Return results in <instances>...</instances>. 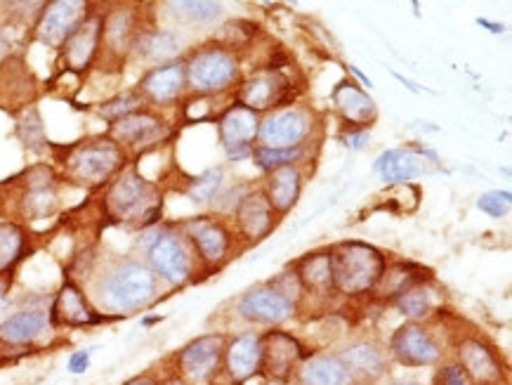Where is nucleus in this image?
Returning a JSON list of instances; mask_svg holds the SVG:
<instances>
[{"mask_svg":"<svg viewBox=\"0 0 512 385\" xmlns=\"http://www.w3.org/2000/svg\"><path fill=\"white\" fill-rule=\"evenodd\" d=\"M140 102H142V95L135 93V90H128V93H121V95L111 97L109 102H104L100 107V114L107 121L116 123V121H121L123 116L137 112V109H140Z\"/></svg>","mask_w":512,"mask_h":385,"instance_id":"nucleus-34","label":"nucleus"},{"mask_svg":"<svg viewBox=\"0 0 512 385\" xmlns=\"http://www.w3.org/2000/svg\"><path fill=\"white\" fill-rule=\"evenodd\" d=\"M126 163V152L114 140H93L78 145L67 159V173L78 185L97 187L114 178Z\"/></svg>","mask_w":512,"mask_h":385,"instance_id":"nucleus-4","label":"nucleus"},{"mask_svg":"<svg viewBox=\"0 0 512 385\" xmlns=\"http://www.w3.org/2000/svg\"><path fill=\"white\" fill-rule=\"evenodd\" d=\"M399 385H418V383H399Z\"/></svg>","mask_w":512,"mask_h":385,"instance_id":"nucleus-44","label":"nucleus"},{"mask_svg":"<svg viewBox=\"0 0 512 385\" xmlns=\"http://www.w3.org/2000/svg\"><path fill=\"white\" fill-rule=\"evenodd\" d=\"M0 48H3V38H0Z\"/></svg>","mask_w":512,"mask_h":385,"instance_id":"nucleus-46","label":"nucleus"},{"mask_svg":"<svg viewBox=\"0 0 512 385\" xmlns=\"http://www.w3.org/2000/svg\"><path fill=\"white\" fill-rule=\"evenodd\" d=\"M227 371L234 381L244 383L260 371V338L253 334H244L234 338L225 350Z\"/></svg>","mask_w":512,"mask_h":385,"instance_id":"nucleus-21","label":"nucleus"},{"mask_svg":"<svg viewBox=\"0 0 512 385\" xmlns=\"http://www.w3.org/2000/svg\"><path fill=\"white\" fill-rule=\"evenodd\" d=\"M260 133V121L258 114L251 112V109L236 107L229 109V112L222 116L220 121V140L225 149L232 156H241L251 149V142Z\"/></svg>","mask_w":512,"mask_h":385,"instance_id":"nucleus-16","label":"nucleus"},{"mask_svg":"<svg viewBox=\"0 0 512 385\" xmlns=\"http://www.w3.org/2000/svg\"><path fill=\"white\" fill-rule=\"evenodd\" d=\"M442 385H475L461 367H446L442 371Z\"/></svg>","mask_w":512,"mask_h":385,"instance_id":"nucleus-39","label":"nucleus"},{"mask_svg":"<svg viewBox=\"0 0 512 385\" xmlns=\"http://www.w3.org/2000/svg\"><path fill=\"white\" fill-rule=\"evenodd\" d=\"M239 312L258 324H281L293 315V303L277 289H255L241 300Z\"/></svg>","mask_w":512,"mask_h":385,"instance_id":"nucleus-17","label":"nucleus"},{"mask_svg":"<svg viewBox=\"0 0 512 385\" xmlns=\"http://www.w3.org/2000/svg\"><path fill=\"white\" fill-rule=\"evenodd\" d=\"M310 130V121L298 109L279 112L260 126V137L269 149H295L303 142V137Z\"/></svg>","mask_w":512,"mask_h":385,"instance_id":"nucleus-15","label":"nucleus"},{"mask_svg":"<svg viewBox=\"0 0 512 385\" xmlns=\"http://www.w3.org/2000/svg\"><path fill=\"white\" fill-rule=\"evenodd\" d=\"M185 64L180 62H168L163 67H156L142 78L140 83V95L149 97L156 104L173 102L177 95L185 88Z\"/></svg>","mask_w":512,"mask_h":385,"instance_id":"nucleus-19","label":"nucleus"},{"mask_svg":"<svg viewBox=\"0 0 512 385\" xmlns=\"http://www.w3.org/2000/svg\"><path fill=\"white\" fill-rule=\"evenodd\" d=\"M298 277L300 282L312 291L331 289L333 282H331V260H328V253H314V256L305 258L303 263H300Z\"/></svg>","mask_w":512,"mask_h":385,"instance_id":"nucleus-32","label":"nucleus"},{"mask_svg":"<svg viewBox=\"0 0 512 385\" xmlns=\"http://www.w3.org/2000/svg\"><path fill=\"white\" fill-rule=\"evenodd\" d=\"M510 204H512L510 192H501V189H496V192L482 194V197H479V201H477L479 211L491 215V218H503V215L510 211Z\"/></svg>","mask_w":512,"mask_h":385,"instance_id":"nucleus-38","label":"nucleus"},{"mask_svg":"<svg viewBox=\"0 0 512 385\" xmlns=\"http://www.w3.org/2000/svg\"><path fill=\"white\" fill-rule=\"evenodd\" d=\"M340 362L345 364L347 371H354V374L364 378H378L383 374V367H385L380 350L376 345H369V343H359V345H352V348H347L343 355H340Z\"/></svg>","mask_w":512,"mask_h":385,"instance_id":"nucleus-29","label":"nucleus"},{"mask_svg":"<svg viewBox=\"0 0 512 385\" xmlns=\"http://www.w3.org/2000/svg\"><path fill=\"white\" fill-rule=\"evenodd\" d=\"M90 15V5L81 0H55L41 10L36 22V38L48 48H62Z\"/></svg>","mask_w":512,"mask_h":385,"instance_id":"nucleus-5","label":"nucleus"},{"mask_svg":"<svg viewBox=\"0 0 512 385\" xmlns=\"http://www.w3.org/2000/svg\"><path fill=\"white\" fill-rule=\"evenodd\" d=\"M350 140H352V142H347V145L354 147V149H359V147H364V142H366V140H369V133H359V135H352Z\"/></svg>","mask_w":512,"mask_h":385,"instance_id":"nucleus-42","label":"nucleus"},{"mask_svg":"<svg viewBox=\"0 0 512 385\" xmlns=\"http://www.w3.org/2000/svg\"><path fill=\"white\" fill-rule=\"evenodd\" d=\"M236 218H239V225L246 237L260 239L272 230L274 208L269 206L265 194H248V197L241 201L239 211H236Z\"/></svg>","mask_w":512,"mask_h":385,"instance_id":"nucleus-23","label":"nucleus"},{"mask_svg":"<svg viewBox=\"0 0 512 385\" xmlns=\"http://www.w3.org/2000/svg\"><path fill=\"white\" fill-rule=\"evenodd\" d=\"M458 357H461V369L468 374V378L475 385H498L503 378L501 362L487 345L468 338L458 348Z\"/></svg>","mask_w":512,"mask_h":385,"instance_id":"nucleus-18","label":"nucleus"},{"mask_svg":"<svg viewBox=\"0 0 512 385\" xmlns=\"http://www.w3.org/2000/svg\"><path fill=\"white\" fill-rule=\"evenodd\" d=\"M97 298L109 312H135L156 298V274L137 260H123L97 284Z\"/></svg>","mask_w":512,"mask_h":385,"instance_id":"nucleus-1","label":"nucleus"},{"mask_svg":"<svg viewBox=\"0 0 512 385\" xmlns=\"http://www.w3.org/2000/svg\"><path fill=\"white\" fill-rule=\"evenodd\" d=\"M24 230L15 223H0V274L10 272L24 253Z\"/></svg>","mask_w":512,"mask_h":385,"instance_id":"nucleus-31","label":"nucleus"},{"mask_svg":"<svg viewBox=\"0 0 512 385\" xmlns=\"http://www.w3.org/2000/svg\"><path fill=\"white\" fill-rule=\"evenodd\" d=\"M90 367V352L88 350H78L69 357V371L71 374H85Z\"/></svg>","mask_w":512,"mask_h":385,"instance_id":"nucleus-40","label":"nucleus"},{"mask_svg":"<svg viewBox=\"0 0 512 385\" xmlns=\"http://www.w3.org/2000/svg\"><path fill=\"white\" fill-rule=\"evenodd\" d=\"M376 171L383 175L385 182L399 185V182H409L423 173V159L411 149H390V152L380 154Z\"/></svg>","mask_w":512,"mask_h":385,"instance_id":"nucleus-24","label":"nucleus"},{"mask_svg":"<svg viewBox=\"0 0 512 385\" xmlns=\"http://www.w3.org/2000/svg\"><path fill=\"white\" fill-rule=\"evenodd\" d=\"M222 185V171L220 168H213V171L203 173L201 178H196L192 185H189V197L199 204H206L218 194V189Z\"/></svg>","mask_w":512,"mask_h":385,"instance_id":"nucleus-36","label":"nucleus"},{"mask_svg":"<svg viewBox=\"0 0 512 385\" xmlns=\"http://www.w3.org/2000/svg\"><path fill=\"white\" fill-rule=\"evenodd\" d=\"M102 26H104V17L90 12V15L85 17V22L67 38V43L59 48L62 50V60L67 71L81 74V71L93 67L95 57L100 55Z\"/></svg>","mask_w":512,"mask_h":385,"instance_id":"nucleus-10","label":"nucleus"},{"mask_svg":"<svg viewBox=\"0 0 512 385\" xmlns=\"http://www.w3.org/2000/svg\"><path fill=\"white\" fill-rule=\"evenodd\" d=\"M104 211H107L109 218L118 220V223H135V220H140L142 225H152L156 215H159L156 189L140 173H121L107 189Z\"/></svg>","mask_w":512,"mask_h":385,"instance_id":"nucleus-3","label":"nucleus"},{"mask_svg":"<svg viewBox=\"0 0 512 385\" xmlns=\"http://www.w3.org/2000/svg\"><path fill=\"white\" fill-rule=\"evenodd\" d=\"M331 260V282L345 296H359L376 289L385 272V260L380 251L361 241H343L328 253Z\"/></svg>","mask_w":512,"mask_h":385,"instance_id":"nucleus-2","label":"nucleus"},{"mask_svg":"<svg viewBox=\"0 0 512 385\" xmlns=\"http://www.w3.org/2000/svg\"><path fill=\"white\" fill-rule=\"evenodd\" d=\"M303 357V345L291 334L269 331L265 338H260V369L274 381H288Z\"/></svg>","mask_w":512,"mask_h":385,"instance_id":"nucleus-9","label":"nucleus"},{"mask_svg":"<svg viewBox=\"0 0 512 385\" xmlns=\"http://www.w3.org/2000/svg\"><path fill=\"white\" fill-rule=\"evenodd\" d=\"M300 197V173L293 166H284L274 171L267 187V201L274 211H291Z\"/></svg>","mask_w":512,"mask_h":385,"instance_id":"nucleus-25","label":"nucleus"},{"mask_svg":"<svg viewBox=\"0 0 512 385\" xmlns=\"http://www.w3.org/2000/svg\"><path fill=\"white\" fill-rule=\"evenodd\" d=\"M222 355H225V338L201 336L192 341L177 355V371L185 383H206L218 374Z\"/></svg>","mask_w":512,"mask_h":385,"instance_id":"nucleus-6","label":"nucleus"},{"mask_svg":"<svg viewBox=\"0 0 512 385\" xmlns=\"http://www.w3.org/2000/svg\"><path fill=\"white\" fill-rule=\"evenodd\" d=\"M300 149H269V147H258L253 152L255 163L262 168V171H279V168L291 166L293 161L300 159Z\"/></svg>","mask_w":512,"mask_h":385,"instance_id":"nucleus-35","label":"nucleus"},{"mask_svg":"<svg viewBox=\"0 0 512 385\" xmlns=\"http://www.w3.org/2000/svg\"><path fill=\"white\" fill-rule=\"evenodd\" d=\"M149 270L168 284H185L192 272V260L182 241L170 232H156L147 244Z\"/></svg>","mask_w":512,"mask_h":385,"instance_id":"nucleus-7","label":"nucleus"},{"mask_svg":"<svg viewBox=\"0 0 512 385\" xmlns=\"http://www.w3.org/2000/svg\"><path fill=\"white\" fill-rule=\"evenodd\" d=\"M432 305H435V298H432V291L425 289L423 284L411 286V289H406L397 296L399 312L411 319H420V317L430 315Z\"/></svg>","mask_w":512,"mask_h":385,"instance_id":"nucleus-33","label":"nucleus"},{"mask_svg":"<svg viewBox=\"0 0 512 385\" xmlns=\"http://www.w3.org/2000/svg\"><path fill=\"white\" fill-rule=\"evenodd\" d=\"M286 86L284 81H277L272 76H262V78H253L251 83H246L244 90H241V107L251 109V112H262V109L274 107V104L284 102V93Z\"/></svg>","mask_w":512,"mask_h":385,"instance_id":"nucleus-26","label":"nucleus"},{"mask_svg":"<svg viewBox=\"0 0 512 385\" xmlns=\"http://www.w3.org/2000/svg\"><path fill=\"white\" fill-rule=\"evenodd\" d=\"M166 137V126L159 116L152 112H137L123 116L121 121L111 123L109 140H114L118 147H133V149H152L154 145Z\"/></svg>","mask_w":512,"mask_h":385,"instance_id":"nucleus-11","label":"nucleus"},{"mask_svg":"<svg viewBox=\"0 0 512 385\" xmlns=\"http://www.w3.org/2000/svg\"><path fill=\"white\" fill-rule=\"evenodd\" d=\"M189 237H192L196 251L206 263H218L229 251V234L222 225L210 220H194L189 223Z\"/></svg>","mask_w":512,"mask_h":385,"instance_id":"nucleus-22","label":"nucleus"},{"mask_svg":"<svg viewBox=\"0 0 512 385\" xmlns=\"http://www.w3.org/2000/svg\"><path fill=\"white\" fill-rule=\"evenodd\" d=\"M333 100H336L338 109L350 123H366L373 119L376 114V104L366 93H361L357 86L352 83H340V86L333 90Z\"/></svg>","mask_w":512,"mask_h":385,"instance_id":"nucleus-28","label":"nucleus"},{"mask_svg":"<svg viewBox=\"0 0 512 385\" xmlns=\"http://www.w3.org/2000/svg\"><path fill=\"white\" fill-rule=\"evenodd\" d=\"M392 355L406 367H430L439 360V348L418 324H404L392 336Z\"/></svg>","mask_w":512,"mask_h":385,"instance_id":"nucleus-12","label":"nucleus"},{"mask_svg":"<svg viewBox=\"0 0 512 385\" xmlns=\"http://www.w3.org/2000/svg\"><path fill=\"white\" fill-rule=\"evenodd\" d=\"M236 60L225 50H201L189 60L185 67V74L189 83L201 93H210V90H220L234 81Z\"/></svg>","mask_w":512,"mask_h":385,"instance_id":"nucleus-8","label":"nucleus"},{"mask_svg":"<svg viewBox=\"0 0 512 385\" xmlns=\"http://www.w3.org/2000/svg\"><path fill=\"white\" fill-rule=\"evenodd\" d=\"M163 385H189V383L182 381V378H170V381H166Z\"/></svg>","mask_w":512,"mask_h":385,"instance_id":"nucleus-43","label":"nucleus"},{"mask_svg":"<svg viewBox=\"0 0 512 385\" xmlns=\"http://www.w3.org/2000/svg\"><path fill=\"white\" fill-rule=\"evenodd\" d=\"M123 385H163V383H159L156 381L154 376H149V374H142V376H135V378H130V381H126Z\"/></svg>","mask_w":512,"mask_h":385,"instance_id":"nucleus-41","label":"nucleus"},{"mask_svg":"<svg viewBox=\"0 0 512 385\" xmlns=\"http://www.w3.org/2000/svg\"><path fill=\"white\" fill-rule=\"evenodd\" d=\"M135 50L147 62H163L170 60L180 50V43H177V36L170 34V31H142L135 43Z\"/></svg>","mask_w":512,"mask_h":385,"instance_id":"nucleus-30","label":"nucleus"},{"mask_svg":"<svg viewBox=\"0 0 512 385\" xmlns=\"http://www.w3.org/2000/svg\"><path fill=\"white\" fill-rule=\"evenodd\" d=\"M170 10L173 15L182 17V19H192V22H208V19L220 15V5L218 3H170Z\"/></svg>","mask_w":512,"mask_h":385,"instance_id":"nucleus-37","label":"nucleus"},{"mask_svg":"<svg viewBox=\"0 0 512 385\" xmlns=\"http://www.w3.org/2000/svg\"><path fill=\"white\" fill-rule=\"evenodd\" d=\"M357 385H371V383H369V381H366V383H357Z\"/></svg>","mask_w":512,"mask_h":385,"instance_id":"nucleus-45","label":"nucleus"},{"mask_svg":"<svg viewBox=\"0 0 512 385\" xmlns=\"http://www.w3.org/2000/svg\"><path fill=\"white\" fill-rule=\"evenodd\" d=\"M48 317L52 326H69V329L104 322V317L97 315V312L90 308L88 298L83 296V291L71 282H67L62 289H59Z\"/></svg>","mask_w":512,"mask_h":385,"instance_id":"nucleus-13","label":"nucleus"},{"mask_svg":"<svg viewBox=\"0 0 512 385\" xmlns=\"http://www.w3.org/2000/svg\"><path fill=\"white\" fill-rule=\"evenodd\" d=\"M50 317L43 310H22L0 324V343L5 345H29L41 338L48 329Z\"/></svg>","mask_w":512,"mask_h":385,"instance_id":"nucleus-20","label":"nucleus"},{"mask_svg":"<svg viewBox=\"0 0 512 385\" xmlns=\"http://www.w3.org/2000/svg\"><path fill=\"white\" fill-rule=\"evenodd\" d=\"M300 381L303 385H347L350 381V371L340 362V357H314L300 371Z\"/></svg>","mask_w":512,"mask_h":385,"instance_id":"nucleus-27","label":"nucleus"},{"mask_svg":"<svg viewBox=\"0 0 512 385\" xmlns=\"http://www.w3.org/2000/svg\"><path fill=\"white\" fill-rule=\"evenodd\" d=\"M140 34L142 31L137 29V10L133 8H116L104 17L102 43L109 57L123 60L135 48Z\"/></svg>","mask_w":512,"mask_h":385,"instance_id":"nucleus-14","label":"nucleus"}]
</instances>
